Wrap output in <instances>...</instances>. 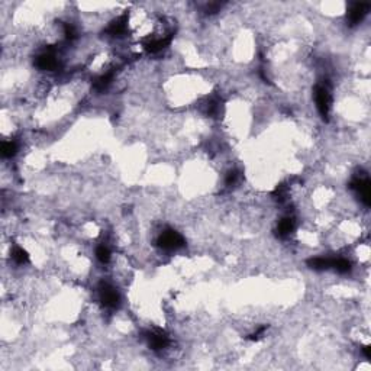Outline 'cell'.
<instances>
[{
	"instance_id": "6",
	"label": "cell",
	"mask_w": 371,
	"mask_h": 371,
	"mask_svg": "<svg viewBox=\"0 0 371 371\" xmlns=\"http://www.w3.org/2000/svg\"><path fill=\"white\" fill-rule=\"evenodd\" d=\"M370 9V4H366V3H353L351 7L348 9V23L350 25H358L364 16L367 15V10Z\"/></svg>"
},
{
	"instance_id": "13",
	"label": "cell",
	"mask_w": 371,
	"mask_h": 371,
	"mask_svg": "<svg viewBox=\"0 0 371 371\" xmlns=\"http://www.w3.org/2000/svg\"><path fill=\"white\" fill-rule=\"evenodd\" d=\"M12 258H13V261H15L16 264H19V266H23V264H26V263L29 261L28 253H26L25 250H22V248H15V250L12 251Z\"/></svg>"
},
{
	"instance_id": "15",
	"label": "cell",
	"mask_w": 371,
	"mask_h": 371,
	"mask_svg": "<svg viewBox=\"0 0 371 371\" xmlns=\"http://www.w3.org/2000/svg\"><path fill=\"white\" fill-rule=\"evenodd\" d=\"M64 36H66L67 41L76 39V38H77V29H76V26L71 25V23H66V25H64Z\"/></svg>"
},
{
	"instance_id": "16",
	"label": "cell",
	"mask_w": 371,
	"mask_h": 371,
	"mask_svg": "<svg viewBox=\"0 0 371 371\" xmlns=\"http://www.w3.org/2000/svg\"><path fill=\"white\" fill-rule=\"evenodd\" d=\"M239 179V173L236 170H231L228 174H226V179H225V183L228 186H234Z\"/></svg>"
},
{
	"instance_id": "10",
	"label": "cell",
	"mask_w": 371,
	"mask_h": 371,
	"mask_svg": "<svg viewBox=\"0 0 371 371\" xmlns=\"http://www.w3.org/2000/svg\"><path fill=\"white\" fill-rule=\"evenodd\" d=\"M307 264L313 270H319V271L320 270H328L332 266V258H328V257H315V258L309 260Z\"/></svg>"
},
{
	"instance_id": "2",
	"label": "cell",
	"mask_w": 371,
	"mask_h": 371,
	"mask_svg": "<svg viewBox=\"0 0 371 371\" xmlns=\"http://www.w3.org/2000/svg\"><path fill=\"white\" fill-rule=\"evenodd\" d=\"M158 245L163 250H167V251L179 250L185 245V238L173 229H166L158 236Z\"/></svg>"
},
{
	"instance_id": "3",
	"label": "cell",
	"mask_w": 371,
	"mask_h": 371,
	"mask_svg": "<svg viewBox=\"0 0 371 371\" xmlns=\"http://www.w3.org/2000/svg\"><path fill=\"white\" fill-rule=\"evenodd\" d=\"M100 300H101L103 306H106L109 309H115L119 304L120 297L115 287H112L107 283H101L100 284Z\"/></svg>"
},
{
	"instance_id": "4",
	"label": "cell",
	"mask_w": 371,
	"mask_h": 371,
	"mask_svg": "<svg viewBox=\"0 0 371 371\" xmlns=\"http://www.w3.org/2000/svg\"><path fill=\"white\" fill-rule=\"evenodd\" d=\"M351 188L358 193L360 199L363 200V203L366 206H370L371 186L369 177H357V179H354L353 183H351Z\"/></svg>"
},
{
	"instance_id": "7",
	"label": "cell",
	"mask_w": 371,
	"mask_h": 371,
	"mask_svg": "<svg viewBox=\"0 0 371 371\" xmlns=\"http://www.w3.org/2000/svg\"><path fill=\"white\" fill-rule=\"evenodd\" d=\"M145 338H147V341H148V344H150V347L152 350H164V348H167V345L170 342L169 337L164 332H161V331L147 332Z\"/></svg>"
},
{
	"instance_id": "5",
	"label": "cell",
	"mask_w": 371,
	"mask_h": 371,
	"mask_svg": "<svg viewBox=\"0 0 371 371\" xmlns=\"http://www.w3.org/2000/svg\"><path fill=\"white\" fill-rule=\"evenodd\" d=\"M35 66L39 68V70H45V71H51V70H55L58 67V58L55 55L54 51L48 50V51H44L42 54H39L35 60Z\"/></svg>"
},
{
	"instance_id": "8",
	"label": "cell",
	"mask_w": 371,
	"mask_h": 371,
	"mask_svg": "<svg viewBox=\"0 0 371 371\" xmlns=\"http://www.w3.org/2000/svg\"><path fill=\"white\" fill-rule=\"evenodd\" d=\"M294 228H296V220H294V218H290V216L283 218V219L278 222L277 235L280 238H287V236L294 231Z\"/></svg>"
},
{
	"instance_id": "14",
	"label": "cell",
	"mask_w": 371,
	"mask_h": 371,
	"mask_svg": "<svg viewBox=\"0 0 371 371\" xmlns=\"http://www.w3.org/2000/svg\"><path fill=\"white\" fill-rule=\"evenodd\" d=\"M96 257L101 264H107L110 261V250L107 245H99L96 250Z\"/></svg>"
},
{
	"instance_id": "11",
	"label": "cell",
	"mask_w": 371,
	"mask_h": 371,
	"mask_svg": "<svg viewBox=\"0 0 371 371\" xmlns=\"http://www.w3.org/2000/svg\"><path fill=\"white\" fill-rule=\"evenodd\" d=\"M331 269H334L335 271L341 273V274H345L348 271H351V261H348L347 258H342V257H338V258H332V266Z\"/></svg>"
},
{
	"instance_id": "9",
	"label": "cell",
	"mask_w": 371,
	"mask_h": 371,
	"mask_svg": "<svg viewBox=\"0 0 371 371\" xmlns=\"http://www.w3.org/2000/svg\"><path fill=\"white\" fill-rule=\"evenodd\" d=\"M125 31H126V16H120L119 19L113 20L109 25L106 32L112 36H120V35L125 34Z\"/></svg>"
},
{
	"instance_id": "1",
	"label": "cell",
	"mask_w": 371,
	"mask_h": 371,
	"mask_svg": "<svg viewBox=\"0 0 371 371\" xmlns=\"http://www.w3.org/2000/svg\"><path fill=\"white\" fill-rule=\"evenodd\" d=\"M315 101H316V107H318L320 116L328 119L331 107H332V94L326 84H316Z\"/></svg>"
},
{
	"instance_id": "12",
	"label": "cell",
	"mask_w": 371,
	"mask_h": 371,
	"mask_svg": "<svg viewBox=\"0 0 371 371\" xmlns=\"http://www.w3.org/2000/svg\"><path fill=\"white\" fill-rule=\"evenodd\" d=\"M17 151V145L15 141H6L1 144V155L4 158H12Z\"/></svg>"
}]
</instances>
